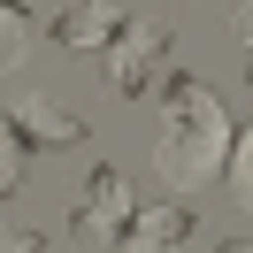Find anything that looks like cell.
Segmentation results:
<instances>
[{"instance_id":"obj_1","label":"cell","mask_w":253,"mask_h":253,"mask_svg":"<svg viewBox=\"0 0 253 253\" xmlns=\"http://www.w3.org/2000/svg\"><path fill=\"white\" fill-rule=\"evenodd\" d=\"M230 115H222V100L207 92L200 77H176L169 100H161V138H154V169L169 192H192L207 184V176H222V161H230Z\"/></svg>"},{"instance_id":"obj_2","label":"cell","mask_w":253,"mask_h":253,"mask_svg":"<svg viewBox=\"0 0 253 253\" xmlns=\"http://www.w3.org/2000/svg\"><path fill=\"white\" fill-rule=\"evenodd\" d=\"M130 215H138V200H130L123 169H108V161H100V169L84 176V192L69 200V230H77V246H123V238H130Z\"/></svg>"},{"instance_id":"obj_3","label":"cell","mask_w":253,"mask_h":253,"mask_svg":"<svg viewBox=\"0 0 253 253\" xmlns=\"http://www.w3.org/2000/svg\"><path fill=\"white\" fill-rule=\"evenodd\" d=\"M161 54H169V31H161V23H123V31L100 46V77H108L123 100H138L146 84H154Z\"/></svg>"},{"instance_id":"obj_4","label":"cell","mask_w":253,"mask_h":253,"mask_svg":"<svg viewBox=\"0 0 253 253\" xmlns=\"http://www.w3.org/2000/svg\"><path fill=\"white\" fill-rule=\"evenodd\" d=\"M92 138V123L84 115H62L54 100H39V92H23V100H8V146H23V154H54V146H84Z\"/></svg>"},{"instance_id":"obj_5","label":"cell","mask_w":253,"mask_h":253,"mask_svg":"<svg viewBox=\"0 0 253 253\" xmlns=\"http://www.w3.org/2000/svg\"><path fill=\"white\" fill-rule=\"evenodd\" d=\"M123 23H130V16H123V0H77L69 16L54 23V31H62V46H69V54H100L115 31H123Z\"/></svg>"},{"instance_id":"obj_6","label":"cell","mask_w":253,"mask_h":253,"mask_svg":"<svg viewBox=\"0 0 253 253\" xmlns=\"http://www.w3.org/2000/svg\"><path fill=\"white\" fill-rule=\"evenodd\" d=\"M192 230H200V215H192V207H184V192H176V200H161V207H138V215H130V238H123V246H138V253H161V246H184Z\"/></svg>"},{"instance_id":"obj_7","label":"cell","mask_w":253,"mask_h":253,"mask_svg":"<svg viewBox=\"0 0 253 253\" xmlns=\"http://www.w3.org/2000/svg\"><path fill=\"white\" fill-rule=\"evenodd\" d=\"M230 200L253 215V123L238 130V146H230Z\"/></svg>"},{"instance_id":"obj_8","label":"cell","mask_w":253,"mask_h":253,"mask_svg":"<svg viewBox=\"0 0 253 253\" xmlns=\"http://www.w3.org/2000/svg\"><path fill=\"white\" fill-rule=\"evenodd\" d=\"M238 39H246V77H253V8L238 16Z\"/></svg>"},{"instance_id":"obj_9","label":"cell","mask_w":253,"mask_h":253,"mask_svg":"<svg viewBox=\"0 0 253 253\" xmlns=\"http://www.w3.org/2000/svg\"><path fill=\"white\" fill-rule=\"evenodd\" d=\"M23 8H54V0H23Z\"/></svg>"}]
</instances>
